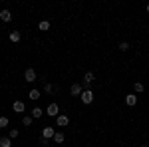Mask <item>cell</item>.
Returning <instances> with one entry per match:
<instances>
[{
  "label": "cell",
  "instance_id": "cell-1",
  "mask_svg": "<svg viewBox=\"0 0 149 147\" xmlns=\"http://www.w3.org/2000/svg\"><path fill=\"white\" fill-rule=\"evenodd\" d=\"M80 100L84 105H90V103L93 102V91L92 90H84L81 91V95H80Z\"/></svg>",
  "mask_w": 149,
  "mask_h": 147
},
{
  "label": "cell",
  "instance_id": "cell-2",
  "mask_svg": "<svg viewBox=\"0 0 149 147\" xmlns=\"http://www.w3.org/2000/svg\"><path fill=\"white\" fill-rule=\"evenodd\" d=\"M81 91H84V86H81V84H78V82L70 86V95H72V98H80Z\"/></svg>",
  "mask_w": 149,
  "mask_h": 147
},
{
  "label": "cell",
  "instance_id": "cell-3",
  "mask_svg": "<svg viewBox=\"0 0 149 147\" xmlns=\"http://www.w3.org/2000/svg\"><path fill=\"white\" fill-rule=\"evenodd\" d=\"M38 79V74H36L34 68H28L26 72H24V82H28V84H32V82H36Z\"/></svg>",
  "mask_w": 149,
  "mask_h": 147
},
{
  "label": "cell",
  "instance_id": "cell-4",
  "mask_svg": "<svg viewBox=\"0 0 149 147\" xmlns=\"http://www.w3.org/2000/svg\"><path fill=\"white\" fill-rule=\"evenodd\" d=\"M46 115H50V117H58V115H60V105L52 102V103L46 107Z\"/></svg>",
  "mask_w": 149,
  "mask_h": 147
},
{
  "label": "cell",
  "instance_id": "cell-5",
  "mask_svg": "<svg viewBox=\"0 0 149 147\" xmlns=\"http://www.w3.org/2000/svg\"><path fill=\"white\" fill-rule=\"evenodd\" d=\"M56 135V129L52 127V125H44V129H42V137L44 139H54Z\"/></svg>",
  "mask_w": 149,
  "mask_h": 147
},
{
  "label": "cell",
  "instance_id": "cell-6",
  "mask_svg": "<svg viewBox=\"0 0 149 147\" xmlns=\"http://www.w3.org/2000/svg\"><path fill=\"white\" fill-rule=\"evenodd\" d=\"M56 125H58V127H66V125H70V115L60 113V115L56 117Z\"/></svg>",
  "mask_w": 149,
  "mask_h": 147
},
{
  "label": "cell",
  "instance_id": "cell-7",
  "mask_svg": "<svg viewBox=\"0 0 149 147\" xmlns=\"http://www.w3.org/2000/svg\"><path fill=\"white\" fill-rule=\"evenodd\" d=\"M12 109H14L16 113H24V111H26V103L20 102V100H16V102L12 103Z\"/></svg>",
  "mask_w": 149,
  "mask_h": 147
},
{
  "label": "cell",
  "instance_id": "cell-8",
  "mask_svg": "<svg viewBox=\"0 0 149 147\" xmlns=\"http://www.w3.org/2000/svg\"><path fill=\"white\" fill-rule=\"evenodd\" d=\"M44 113H46V109H42L40 105H36V107H32V113L30 115H32V119H40Z\"/></svg>",
  "mask_w": 149,
  "mask_h": 147
},
{
  "label": "cell",
  "instance_id": "cell-9",
  "mask_svg": "<svg viewBox=\"0 0 149 147\" xmlns=\"http://www.w3.org/2000/svg\"><path fill=\"white\" fill-rule=\"evenodd\" d=\"M93 79H95V76H93L92 72H88V74L84 76V84H81V86H86V90H90V86H92Z\"/></svg>",
  "mask_w": 149,
  "mask_h": 147
},
{
  "label": "cell",
  "instance_id": "cell-10",
  "mask_svg": "<svg viewBox=\"0 0 149 147\" xmlns=\"http://www.w3.org/2000/svg\"><path fill=\"white\" fill-rule=\"evenodd\" d=\"M0 20L8 24V22L12 20V12H10V10H6V8H4V10H0Z\"/></svg>",
  "mask_w": 149,
  "mask_h": 147
},
{
  "label": "cell",
  "instance_id": "cell-11",
  "mask_svg": "<svg viewBox=\"0 0 149 147\" xmlns=\"http://www.w3.org/2000/svg\"><path fill=\"white\" fill-rule=\"evenodd\" d=\"M125 103L129 105V107H133V105L137 103V95H135V93H129V95H125Z\"/></svg>",
  "mask_w": 149,
  "mask_h": 147
},
{
  "label": "cell",
  "instance_id": "cell-12",
  "mask_svg": "<svg viewBox=\"0 0 149 147\" xmlns=\"http://www.w3.org/2000/svg\"><path fill=\"white\" fill-rule=\"evenodd\" d=\"M20 40H22V34H20L18 30L10 32V42H14V44H16V42H20Z\"/></svg>",
  "mask_w": 149,
  "mask_h": 147
},
{
  "label": "cell",
  "instance_id": "cell-13",
  "mask_svg": "<svg viewBox=\"0 0 149 147\" xmlns=\"http://www.w3.org/2000/svg\"><path fill=\"white\" fill-rule=\"evenodd\" d=\"M38 30H40V32H48V30H50V22H48V20L38 22Z\"/></svg>",
  "mask_w": 149,
  "mask_h": 147
},
{
  "label": "cell",
  "instance_id": "cell-14",
  "mask_svg": "<svg viewBox=\"0 0 149 147\" xmlns=\"http://www.w3.org/2000/svg\"><path fill=\"white\" fill-rule=\"evenodd\" d=\"M52 141H54V143H64V141H66V135H64L62 131H56V135H54Z\"/></svg>",
  "mask_w": 149,
  "mask_h": 147
},
{
  "label": "cell",
  "instance_id": "cell-15",
  "mask_svg": "<svg viewBox=\"0 0 149 147\" xmlns=\"http://www.w3.org/2000/svg\"><path fill=\"white\" fill-rule=\"evenodd\" d=\"M28 98H30V100H40V98H42V93H40V90H30V93H28Z\"/></svg>",
  "mask_w": 149,
  "mask_h": 147
},
{
  "label": "cell",
  "instance_id": "cell-16",
  "mask_svg": "<svg viewBox=\"0 0 149 147\" xmlns=\"http://www.w3.org/2000/svg\"><path fill=\"white\" fill-rule=\"evenodd\" d=\"M0 147H12V139L10 137H0Z\"/></svg>",
  "mask_w": 149,
  "mask_h": 147
},
{
  "label": "cell",
  "instance_id": "cell-17",
  "mask_svg": "<svg viewBox=\"0 0 149 147\" xmlns=\"http://www.w3.org/2000/svg\"><path fill=\"white\" fill-rule=\"evenodd\" d=\"M143 90H145V86H143L141 82H135V84H133V91H135V93H143Z\"/></svg>",
  "mask_w": 149,
  "mask_h": 147
},
{
  "label": "cell",
  "instance_id": "cell-18",
  "mask_svg": "<svg viewBox=\"0 0 149 147\" xmlns=\"http://www.w3.org/2000/svg\"><path fill=\"white\" fill-rule=\"evenodd\" d=\"M10 125V121H8V117L6 115H0V129H6Z\"/></svg>",
  "mask_w": 149,
  "mask_h": 147
},
{
  "label": "cell",
  "instance_id": "cell-19",
  "mask_svg": "<svg viewBox=\"0 0 149 147\" xmlns=\"http://www.w3.org/2000/svg\"><path fill=\"white\" fill-rule=\"evenodd\" d=\"M22 123L24 127H30L32 125V115H22Z\"/></svg>",
  "mask_w": 149,
  "mask_h": 147
},
{
  "label": "cell",
  "instance_id": "cell-20",
  "mask_svg": "<svg viewBox=\"0 0 149 147\" xmlns=\"http://www.w3.org/2000/svg\"><path fill=\"white\" fill-rule=\"evenodd\" d=\"M117 48H119V52H127V50H129V44H127V42H119Z\"/></svg>",
  "mask_w": 149,
  "mask_h": 147
},
{
  "label": "cell",
  "instance_id": "cell-21",
  "mask_svg": "<svg viewBox=\"0 0 149 147\" xmlns=\"http://www.w3.org/2000/svg\"><path fill=\"white\" fill-rule=\"evenodd\" d=\"M44 91H46V93H52V91H56V86H52V84H46V86H44Z\"/></svg>",
  "mask_w": 149,
  "mask_h": 147
},
{
  "label": "cell",
  "instance_id": "cell-22",
  "mask_svg": "<svg viewBox=\"0 0 149 147\" xmlns=\"http://www.w3.org/2000/svg\"><path fill=\"white\" fill-rule=\"evenodd\" d=\"M18 133H20L18 129H10V133H8V137H10V139H16V137H18Z\"/></svg>",
  "mask_w": 149,
  "mask_h": 147
},
{
  "label": "cell",
  "instance_id": "cell-23",
  "mask_svg": "<svg viewBox=\"0 0 149 147\" xmlns=\"http://www.w3.org/2000/svg\"><path fill=\"white\" fill-rule=\"evenodd\" d=\"M141 147H149V145H141Z\"/></svg>",
  "mask_w": 149,
  "mask_h": 147
},
{
  "label": "cell",
  "instance_id": "cell-24",
  "mask_svg": "<svg viewBox=\"0 0 149 147\" xmlns=\"http://www.w3.org/2000/svg\"><path fill=\"white\" fill-rule=\"evenodd\" d=\"M147 12H149V4H147Z\"/></svg>",
  "mask_w": 149,
  "mask_h": 147
}]
</instances>
